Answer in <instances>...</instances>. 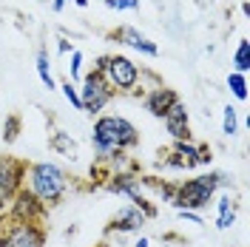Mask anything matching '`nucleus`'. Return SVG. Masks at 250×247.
<instances>
[{
  "instance_id": "f257e3e1",
  "label": "nucleus",
  "mask_w": 250,
  "mask_h": 247,
  "mask_svg": "<svg viewBox=\"0 0 250 247\" xmlns=\"http://www.w3.org/2000/svg\"><path fill=\"white\" fill-rule=\"evenodd\" d=\"M140 145V131L131 120L120 114H100L94 117L91 128V148L97 162H111V170H123L125 154Z\"/></svg>"
},
{
  "instance_id": "f03ea898",
  "label": "nucleus",
  "mask_w": 250,
  "mask_h": 247,
  "mask_svg": "<svg viewBox=\"0 0 250 247\" xmlns=\"http://www.w3.org/2000/svg\"><path fill=\"white\" fill-rule=\"evenodd\" d=\"M230 185L228 173L222 170H205V173H196L185 182H176L173 185V199H171V207L176 210H205L213 196H216L222 187Z\"/></svg>"
},
{
  "instance_id": "7ed1b4c3",
  "label": "nucleus",
  "mask_w": 250,
  "mask_h": 247,
  "mask_svg": "<svg viewBox=\"0 0 250 247\" xmlns=\"http://www.w3.org/2000/svg\"><path fill=\"white\" fill-rule=\"evenodd\" d=\"M37 202H43L46 207H57L62 196L68 193V173L57 165V162H26V182Z\"/></svg>"
},
{
  "instance_id": "20e7f679",
  "label": "nucleus",
  "mask_w": 250,
  "mask_h": 247,
  "mask_svg": "<svg viewBox=\"0 0 250 247\" xmlns=\"http://www.w3.org/2000/svg\"><path fill=\"white\" fill-rule=\"evenodd\" d=\"M91 71L111 88V94H142V68L128 54H103L97 57Z\"/></svg>"
},
{
  "instance_id": "39448f33",
  "label": "nucleus",
  "mask_w": 250,
  "mask_h": 247,
  "mask_svg": "<svg viewBox=\"0 0 250 247\" xmlns=\"http://www.w3.org/2000/svg\"><path fill=\"white\" fill-rule=\"evenodd\" d=\"M105 190L117 193V196H125L131 205H137L142 213H145L148 222L156 219V205H151V202L142 196L140 176H137V173H131V170H111L108 176H105Z\"/></svg>"
},
{
  "instance_id": "423d86ee",
  "label": "nucleus",
  "mask_w": 250,
  "mask_h": 247,
  "mask_svg": "<svg viewBox=\"0 0 250 247\" xmlns=\"http://www.w3.org/2000/svg\"><path fill=\"white\" fill-rule=\"evenodd\" d=\"M0 230V247H46L43 222H12Z\"/></svg>"
},
{
  "instance_id": "0eeeda50",
  "label": "nucleus",
  "mask_w": 250,
  "mask_h": 247,
  "mask_svg": "<svg viewBox=\"0 0 250 247\" xmlns=\"http://www.w3.org/2000/svg\"><path fill=\"white\" fill-rule=\"evenodd\" d=\"M77 88H80V103H83V111H85L88 117H100V114L111 105V100H114L111 88L100 80L97 71L83 74V80H80Z\"/></svg>"
},
{
  "instance_id": "6e6552de",
  "label": "nucleus",
  "mask_w": 250,
  "mask_h": 247,
  "mask_svg": "<svg viewBox=\"0 0 250 247\" xmlns=\"http://www.w3.org/2000/svg\"><path fill=\"white\" fill-rule=\"evenodd\" d=\"M26 182V162L15 156H0V213H6L9 202Z\"/></svg>"
},
{
  "instance_id": "1a4fd4ad",
  "label": "nucleus",
  "mask_w": 250,
  "mask_h": 247,
  "mask_svg": "<svg viewBox=\"0 0 250 247\" xmlns=\"http://www.w3.org/2000/svg\"><path fill=\"white\" fill-rule=\"evenodd\" d=\"M46 213H48V207L43 202H37V196L26 185L12 196L9 207H6V219H12V222H43Z\"/></svg>"
},
{
  "instance_id": "9d476101",
  "label": "nucleus",
  "mask_w": 250,
  "mask_h": 247,
  "mask_svg": "<svg viewBox=\"0 0 250 247\" xmlns=\"http://www.w3.org/2000/svg\"><path fill=\"white\" fill-rule=\"evenodd\" d=\"M162 156V168L168 170H196V156H199V145L193 142V139H179V142H173L171 148L165 151Z\"/></svg>"
},
{
  "instance_id": "9b49d317",
  "label": "nucleus",
  "mask_w": 250,
  "mask_h": 247,
  "mask_svg": "<svg viewBox=\"0 0 250 247\" xmlns=\"http://www.w3.org/2000/svg\"><path fill=\"white\" fill-rule=\"evenodd\" d=\"M108 40H117L120 46L131 48V51H140L142 57H159V46L151 37H145L140 29H134V26H117V29H111Z\"/></svg>"
},
{
  "instance_id": "f8f14e48",
  "label": "nucleus",
  "mask_w": 250,
  "mask_h": 247,
  "mask_svg": "<svg viewBox=\"0 0 250 247\" xmlns=\"http://www.w3.org/2000/svg\"><path fill=\"white\" fill-rule=\"evenodd\" d=\"M148 225V219L142 213L137 205H125L123 210L117 213V216L108 222V227H105V236H128V233H140L142 227Z\"/></svg>"
},
{
  "instance_id": "ddd939ff",
  "label": "nucleus",
  "mask_w": 250,
  "mask_h": 247,
  "mask_svg": "<svg viewBox=\"0 0 250 247\" xmlns=\"http://www.w3.org/2000/svg\"><path fill=\"white\" fill-rule=\"evenodd\" d=\"M162 123H165V131L173 137V142H179V139H193V131H190V117H188V105L182 100H176L168 114L162 117Z\"/></svg>"
},
{
  "instance_id": "4468645a",
  "label": "nucleus",
  "mask_w": 250,
  "mask_h": 247,
  "mask_svg": "<svg viewBox=\"0 0 250 247\" xmlns=\"http://www.w3.org/2000/svg\"><path fill=\"white\" fill-rule=\"evenodd\" d=\"M176 100H179V94L173 91V88H168V85H154V88H148V91H145L142 105H145V111H148L151 117L162 120Z\"/></svg>"
},
{
  "instance_id": "2eb2a0df",
  "label": "nucleus",
  "mask_w": 250,
  "mask_h": 247,
  "mask_svg": "<svg viewBox=\"0 0 250 247\" xmlns=\"http://www.w3.org/2000/svg\"><path fill=\"white\" fill-rule=\"evenodd\" d=\"M48 148H51L54 154H60V156H65V159H71V162H77V159H80L77 142L71 139V134H65V131H54V134L48 137Z\"/></svg>"
},
{
  "instance_id": "dca6fc26",
  "label": "nucleus",
  "mask_w": 250,
  "mask_h": 247,
  "mask_svg": "<svg viewBox=\"0 0 250 247\" xmlns=\"http://www.w3.org/2000/svg\"><path fill=\"white\" fill-rule=\"evenodd\" d=\"M216 210H219L216 230H230V227H233V222H236V210H239L236 199L230 196V193H222L219 202H216Z\"/></svg>"
},
{
  "instance_id": "f3484780",
  "label": "nucleus",
  "mask_w": 250,
  "mask_h": 247,
  "mask_svg": "<svg viewBox=\"0 0 250 247\" xmlns=\"http://www.w3.org/2000/svg\"><path fill=\"white\" fill-rule=\"evenodd\" d=\"M34 68H37V77H40V82L46 85L48 91H57V82H54V74H51V60H48L46 48L37 51V57H34Z\"/></svg>"
},
{
  "instance_id": "a211bd4d",
  "label": "nucleus",
  "mask_w": 250,
  "mask_h": 247,
  "mask_svg": "<svg viewBox=\"0 0 250 247\" xmlns=\"http://www.w3.org/2000/svg\"><path fill=\"white\" fill-rule=\"evenodd\" d=\"M230 65H233L236 74H248V71H250V40H248V37H242V40H239Z\"/></svg>"
},
{
  "instance_id": "6ab92c4d",
  "label": "nucleus",
  "mask_w": 250,
  "mask_h": 247,
  "mask_svg": "<svg viewBox=\"0 0 250 247\" xmlns=\"http://www.w3.org/2000/svg\"><path fill=\"white\" fill-rule=\"evenodd\" d=\"M228 88H230V94H233L239 103H248V74L230 71L228 74Z\"/></svg>"
},
{
  "instance_id": "aec40b11",
  "label": "nucleus",
  "mask_w": 250,
  "mask_h": 247,
  "mask_svg": "<svg viewBox=\"0 0 250 247\" xmlns=\"http://www.w3.org/2000/svg\"><path fill=\"white\" fill-rule=\"evenodd\" d=\"M222 134L225 137H236L239 134V111L233 105H225L222 108Z\"/></svg>"
},
{
  "instance_id": "412c9836",
  "label": "nucleus",
  "mask_w": 250,
  "mask_h": 247,
  "mask_svg": "<svg viewBox=\"0 0 250 247\" xmlns=\"http://www.w3.org/2000/svg\"><path fill=\"white\" fill-rule=\"evenodd\" d=\"M20 128H23V120H20L17 114H9V117L3 120V142H6V145H15L17 137H20Z\"/></svg>"
},
{
  "instance_id": "4be33fe9",
  "label": "nucleus",
  "mask_w": 250,
  "mask_h": 247,
  "mask_svg": "<svg viewBox=\"0 0 250 247\" xmlns=\"http://www.w3.org/2000/svg\"><path fill=\"white\" fill-rule=\"evenodd\" d=\"M62 91V97L68 100V105L74 111H83V103H80V88H77V82H71V80H62L60 85H57Z\"/></svg>"
},
{
  "instance_id": "5701e85b",
  "label": "nucleus",
  "mask_w": 250,
  "mask_h": 247,
  "mask_svg": "<svg viewBox=\"0 0 250 247\" xmlns=\"http://www.w3.org/2000/svg\"><path fill=\"white\" fill-rule=\"evenodd\" d=\"M83 60H85L83 51L74 48V51H71V65H68V80L77 82V85H80V80H83Z\"/></svg>"
},
{
  "instance_id": "b1692460",
  "label": "nucleus",
  "mask_w": 250,
  "mask_h": 247,
  "mask_svg": "<svg viewBox=\"0 0 250 247\" xmlns=\"http://www.w3.org/2000/svg\"><path fill=\"white\" fill-rule=\"evenodd\" d=\"M103 3L114 12H137L140 9V0H103Z\"/></svg>"
},
{
  "instance_id": "393cba45",
  "label": "nucleus",
  "mask_w": 250,
  "mask_h": 247,
  "mask_svg": "<svg viewBox=\"0 0 250 247\" xmlns=\"http://www.w3.org/2000/svg\"><path fill=\"white\" fill-rule=\"evenodd\" d=\"M210 162H213V148L210 145H199V156H196V168H210Z\"/></svg>"
},
{
  "instance_id": "a878e982",
  "label": "nucleus",
  "mask_w": 250,
  "mask_h": 247,
  "mask_svg": "<svg viewBox=\"0 0 250 247\" xmlns=\"http://www.w3.org/2000/svg\"><path fill=\"white\" fill-rule=\"evenodd\" d=\"M179 213V219H185V222H190V225H205L202 216L196 213V210H176Z\"/></svg>"
},
{
  "instance_id": "bb28decb",
  "label": "nucleus",
  "mask_w": 250,
  "mask_h": 247,
  "mask_svg": "<svg viewBox=\"0 0 250 247\" xmlns=\"http://www.w3.org/2000/svg\"><path fill=\"white\" fill-rule=\"evenodd\" d=\"M57 51H60V54H71V51H74V43H71L68 37H60V40H57Z\"/></svg>"
},
{
  "instance_id": "cd10ccee",
  "label": "nucleus",
  "mask_w": 250,
  "mask_h": 247,
  "mask_svg": "<svg viewBox=\"0 0 250 247\" xmlns=\"http://www.w3.org/2000/svg\"><path fill=\"white\" fill-rule=\"evenodd\" d=\"M134 247H151V239H148V236H140V239L134 242Z\"/></svg>"
},
{
  "instance_id": "c85d7f7f",
  "label": "nucleus",
  "mask_w": 250,
  "mask_h": 247,
  "mask_svg": "<svg viewBox=\"0 0 250 247\" xmlns=\"http://www.w3.org/2000/svg\"><path fill=\"white\" fill-rule=\"evenodd\" d=\"M239 9H242V15H245V17H250V3H248V0H245V3L239 6Z\"/></svg>"
},
{
  "instance_id": "c756f323",
  "label": "nucleus",
  "mask_w": 250,
  "mask_h": 247,
  "mask_svg": "<svg viewBox=\"0 0 250 247\" xmlns=\"http://www.w3.org/2000/svg\"><path fill=\"white\" fill-rule=\"evenodd\" d=\"M71 3H74V6H80V9H85V6H88L91 0H71Z\"/></svg>"
},
{
  "instance_id": "7c9ffc66",
  "label": "nucleus",
  "mask_w": 250,
  "mask_h": 247,
  "mask_svg": "<svg viewBox=\"0 0 250 247\" xmlns=\"http://www.w3.org/2000/svg\"><path fill=\"white\" fill-rule=\"evenodd\" d=\"M94 247H111L108 242H100V245H94Z\"/></svg>"
},
{
  "instance_id": "2f4dec72",
  "label": "nucleus",
  "mask_w": 250,
  "mask_h": 247,
  "mask_svg": "<svg viewBox=\"0 0 250 247\" xmlns=\"http://www.w3.org/2000/svg\"><path fill=\"white\" fill-rule=\"evenodd\" d=\"M37 3H51V0H37Z\"/></svg>"
}]
</instances>
